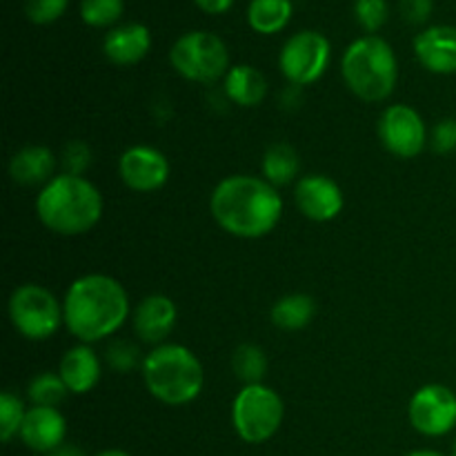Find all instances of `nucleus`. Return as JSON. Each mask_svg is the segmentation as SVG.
Returning <instances> with one entry per match:
<instances>
[{"mask_svg": "<svg viewBox=\"0 0 456 456\" xmlns=\"http://www.w3.org/2000/svg\"><path fill=\"white\" fill-rule=\"evenodd\" d=\"M292 18V0H252L248 22L258 34H279Z\"/></svg>", "mask_w": 456, "mask_h": 456, "instance_id": "23", "label": "nucleus"}, {"mask_svg": "<svg viewBox=\"0 0 456 456\" xmlns=\"http://www.w3.org/2000/svg\"><path fill=\"white\" fill-rule=\"evenodd\" d=\"M419 62L432 74H456V27H428L414 38Z\"/></svg>", "mask_w": 456, "mask_h": 456, "instance_id": "15", "label": "nucleus"}, {"mask_svg": "<svg viewBox=\"0 0 456 456\" xmlns=\"http://www.w3.org/2000/svg\"><path fill=\"white\" fill-rule=\"evenodd\" d=\"M354 13L356 20L361 22V27H363L365 31H370V36H374V31H379L386 25L387 3L386 0H356Z\"/></svg>", "mask_w": 456, "mask_h": 456, "instance_id": "28", "label": "nucleus"}, {"mask_svg": "<svg viewBox=\"0 0 456 456\" xmlns=\"http://www.w3.org/2000/svg\"><path fill=\"white\" fill-rule=\"evenodd\" d=\"M261 169L263 178L270 185L283 187L289 185L298 176V172H301V159H298V151L289 142H276L263 156Z\"/></svg>", "mask_w": 456, "mask_h": 456, "instance_id": "22", "label": "nucleus"}, {"mask_svg": "<svg viewBox=\"0 0 456 456\" xmlns=\"http://www.w3.org/2000/svg\"><path fill=\"white\" fill-rule=\"evenodd\" d=\"M96 456H129V454L123 452V450H105V452H101Z\"/></svg>", "mask_w": 456, "mask_h": 456, "instance_id": "37", "label": "nucleus"}, {"mask_svg": "<svg viewBox=\"0 0 456 456\" xmlns=\"http://www.w3.org/2000/svg\"><path fill=\"white\" fill-rule=\"evenodd\" d=\"M379 138L390 154L414 159L426 150V123L412 107L390 105L379 118Z\"/></svg>", "mask_w": 456, "mask_h": 456, "instance_id": "11", "label": "nucleus"}, {"mask_svg": "<svg viewBox=\"0 0 456 456\" xmlns=\"http://www.w3.org/2000/svg\"><path fill=\"white\" fill-rule=\"evenodd\" d=\"M40 223L53 234L80 236L96 227L102 216V196L83 176L61 174L40 190L36 199Z\"/></svg>", "mask_w": 456, "mask_h": 456, "instance_id": "3", "label": "nucleus"}, {"mask_svg": "<svg viewBox=\"0 0 456 456\" xmlns=\"http://www.w3.org/2000/svg\"><path fill=\"white\" fill-rule=\"evenodd\" d=\"M212 216L227 234L261 239L279 225L283 199L274 185L258 176H230L216 185L209 200Z\"/></svg>", "mask_w": 456, "mask_h": 456, "instance_id": "1", "label": "nucleus"}, {"mask_svg": "<svg viewBox=\"0 0 456 456\" xmlns=\"http://www.w3.org/2000/svg\"><path fill=\"white\" fill-rule=\"evenodd\" d=\"M232 3H234V0H196V4H199L205 13H212V16L225 13L227 9L232 7Z\"/></svg>", "mask_w": 456, "mask_h": 456, "instance_id": "34", "label": "nucleus"}, {"mask_svg": "<svg viewBox=\"0 0 456 456\" xmlns=\"http://www.w3.org/2000/svg\"><path fill=\"white\" fill-rule=\"evenodd\" d=\"M316 314V301L310 294H288L272 305L270 319L283 332H298L307 328Z\"/></svg>", "mask_w": 456, "mask_h": 456, "instance_id": "21", "label": "nucleus"}, {"mask_svg": "<svg viewBox=\"0 0 456 456\" xmlns=\"http://www.w3.org/2000/svg\"><path fill=\"white\" fill-rule=\"evenodd\" d=\"M47 456H85L83 452H80L78 448H74V445H65V448H58V450H53V452H49Z\"/></svg>", "mask_w": 456, "mask_h": 456, "instance_id": "35", "label": "nucleus"}, {"mask_svg": "<svg viewBox=\"0 0 456 456\" xmlns=\"http://www.w3.org/2000/svg\"><path fill=\"white\" fill-rule=\"evenodd\" d=\"M69 0H25V13L36 25H49L65 13Z\"/></svg>", "mask_w": 456, "mask_h": 456, "instance_id": "29", "label": "nucleus"}, {"mask_svg": "<svg viewBox=\"0 0 456 456\" xmlns=\"http://www.w3.org/2000/svg\"><path fill=\"white\" fill-rule=\"evenodd\" d=\"M294 200H297V208L301 209L303 216L316 223H328L337 218L341 214L343 203H346L338 183L330 176H321V174L303 176L294 190Z\"/></svg>", "mask_w": 456, "mask_h": 456, "instance_id": "13", "label": "nucleus"}, {"mask_svg": "<svg viewBox=\"0 0 456 456\" xmlns=\"http://www.w3.org/2000/svg\"><path fill=\"white\" fill-rule=\"evenodd\" d=\"M62 165H65V174L83 176L85 169L92 165V150L83 141H71L62 151Z\"/></svg>", "mask_w": 456, "mask_h": 456, "instance_id": "31", "label": "nucleus"}, {"mask_svg": "<svg viewBox=\"0 0 456 456\" xmlns=\"http://www.w3.org/2000/svg\"><path fill=\"white\" fill-rule=\"evenodd\" d=\"M151 34L141 22H127V25L114 27L102 40V52L114 65L129 67L141 62L150 53Z\"/></svg>", "mask_w": 456, "mask_h": 456, "instance_id": "17", "label": "nucleus"}, {"mask_svg": "<svg viewBox=\"0 0 456 456\" xmlns=\"http://www.w3.org/2000/svg\"><path fill=\"white\" fill-rule=\"evenodd\" d=\"M225 96L239 107H258L267 96V80L256 67L236 65L225 76Z\"/></svg>", "mask_w": 456, "mask_h": 456, "instance_id": "20", "label": "nucleus"}, {"mask_svg": "<svg viewBox=\"0 0 456 456\" xmlns=\"http://www.w3.org/2000/svg\"><path fill=\"white\" fill-rule=\"evenodd\" d=\"M330 56H332V47L323 34L310 29L298 31L281 49V74L297 87H305L325 74Z\"/></svg>", "mask_w": 456, "mask_h": 456, "instance_id": "9", "label": "nucleus"}, {"mask_svg": "<svg viewBox=\"0 0 456 456\" xmlns=\"http://www.w3.org/2000/svg\"><path fill=\"white\" fill-rule=\"evenodd\" d=\"M67 386L61 379V374L53 372H43L38 377H34L27 387V396L34 405L38 408H56L62 399L67 396Z\"/></svg>", "mask_w": 456, "mask_h": 456, "instance_id": "25", "label": "nucleus"}, {"mask_svg": "<svg viewBox=\"0 0 456 456\" xmlns=\"http://www.w3.org/2000/svg\"><path fill=\"white\" fill-rule=\"evenodd\" d=\"M408 417L423 436L448 435L456 426V395L441 383L419 387L410 401Z\"/></svg>", "mask_w": 456, "mask_h": 456, "instance_id": "10", "label": "nucleus"}, {"mask_svg": "<svg viewBox=\"0 0 456 456\" xmlns=\"http://www.w3.org/2000/svg\"><path fill=\"white\" fill-rule=\"evenodd\" d=\"M67 436V421L56 408H38L34 405L27 410L25 421L20 428V439L34 452H53L61 448Z\"/></svg>", "mask_w": 456, "mask_h": 456, "instance_id": "16", "label": "nucleus"}, {"mask_svg": "<svg viewBox=\"0 0 456 456\" xmlns=\"http://www.w3.org/2000/svg\"><path fill=\"white\" fill-rule=\"evenodd\" d=\"M430 145L436 154H450L456 150V118H445L436 123V127L432 129Z\"/></svg>", "mask_w": 456, "mask_h": 456, "instance_id": "32", "label": "nucleus"}, {"mask_svg": "<svg viewBox=\"0 0 456 456\" xmlns=\"http://www.w3.org/2000/svg\"><path fill=\"white\" fill-rule=\"evenodd\" d=\"M58 374L71 395H87L101 381V361L87 343H80L62 354Z\"/></svg>", "mask_w": 456, "mask_h": 456, "instance_id": "18", "label": "nucleus"}, {"mask_svg": "<svg viewBox=\"0 0 456 456\" xmlns=\"http://www.w3.org/2000/svg\"><path fill=\"white\" fill-rule=\"evenodd\" d=\"M452 456H456V441H454V448H452Z\"/></svg>", "mask_w": 456, "mask_h": 456, "instance_id": "38", "label": "nucleus"}, {"mask_svg": "<svg viewBox=\"0 0 456 456\" xmlns=\"http://www.w3.org/2000/svg\"><path fill=\"white\" fill-rule=\"evenodd\" d=\"M107 361L116 372H132L138 363H141V352L136 346L127 341H116L111 343L107 350Z\"/></svg>", "mask_w": 456, "mask_h": 456, "instance_id": "30", "label": "nucleus"}, {"mask_svg": "<svg viewBox=\"0 0 456 456\" xmlns=\"http://www.w3.org/2000/svg\"><path fill=\"white\" fill-rule=\"evenodd\" d=\"M123 0H83L80 3V18L89 27L114 25L123 16Z\"/></svg>", "mask_w": 456, "mask_h": 456, "instance_id": "27", "label": "nucleus"}, {"mask_svg": "<svg viewBox=\"0 0 456 456\" xmlns=\"http://www.w3.org/2000/svg\"><path fill=\"white\" fill-rule=\"evenodd\" d=\"M283 417V399L263 383L245 386L232 405V423L245 444H265L279 432Z\"/></svg>", "mask_w": 456, "mask_h": 456, "instance_id": "6", "label": "nucleus"}, {"mask_svg": "<svg viewBox=\"0 0 456 456\" xmlns=\"http://www.w3.org/2000/svg\"><path fill=\"white\" fill-rule=\"evenodd\" d=\"M401 16L410 25H423L432 13V0H399Z\"/></svg>", "mask_w": 456, "mask_h": 456, "instance_id": "33", "label": "nucleus"}, {"mask_svg": "<svg viewBox=\"0 0 456 456\" xmlns=\"http://www.w3.org/2000/svg\"><path fill=\"white\" fill-rule=\"evenodd\" d=\"M142 381L160 403L187 405L203 390L205 374L190 347L159 346L142 361Z\"/></svg>", "mask_w": 456, "mask_h": 456, "instance_id": "4", "label": "nucleus"}, {"mask_svg": "<svg viewBox=\"0 0 456 456\" xmlns=\"http://www.w3.org/2000/svg\"><path fill=\"white\" fill-rule=\"evenodd\" d=\"M405 456H444L441 452H435V450H417V452H410Z\"/></svg>", "mask_w": 456, "mask_h": 456, "instance_id": "36", "label": "nucleus"}, {"mask_svg": "<svg viewBox=\"0 0 456 456\" xmlns=\"http://www.w3.org/2000/svg\"><path fill=\"white\" fill-rule=\"evenodd\" d=\"M9 319L16 332L29 341H45L53 337L61 323H65L58 298L47 288L34 283L13 289L9 298Z\"/></svg>", "mask_w": 456, "mask_h": 456, "instance_id": "8", "label": "nucleus"}, {"mask_svg": "<svg viewBox=\"0 0 456 456\" xmlns=\"http://www.w3.org/2000/svg\"><path fill=\"white\" fill-rule=\"evenodd\" d=\"M53 167H56V159L49 147L29 145L13 154L9 163V176L13 183L25 187L47 185L53 178Z\"/></svg>", "mask_w": 456, "mask_h": 456, "instance_id": "19", "label": "nucleus"}, {"mask_svg": "<svg viewBox=\"0 0 456 456\" xmlns=\"http://www.w3.org/2000/svg\"><path fill=\"white\" fill-rule=\"evenodd\" d=\"M118 176L129 190L147 194V191L160 190L167 183L169 163L163 151L154 147H129L118 159Z\"/></svg>", "mask_w": 456, "mask_h": 456, "instance_id": "12", "label": "nucleus"}, {"mask_svg": "<svg viewBox=\"0 0 456 456\" xmlns=\"http://www.w3.org/2000/svg\"><path fill=\"white\" fill-rule=\"evenodd\" d=\"M172 67L194 83H216L230 71L227 45L209 31H190L172 45Z\"/></svg>", "mask_w": 456, "mask_h": 456, "instance_id": "7", "label": "nucleus"}, {"mask_svg": "<svg viewBox=\"0 0 456 456\" xmlns=\"http://www.w3.org/2000/svg\"><path fill=\"white\" fill-rule=\"evenodd\" d=\"M25 414L27 410L20 396H16L13 392L0 395V439H3V444H9L13 436L20 435Z\"/></svg>", "mask_w": 456, "mask_h": 456, "instance_id": "26", "label": "nucleus"}, {"mask_svg": "<svg viewBox=\"0 0 456 456\" xmlns=\"http://www.w3.org/2000/svg\"><path fill=\"white\" fill-rule=\"evenodd\" d=\"M232 368L245 386H258L267 372L265 352L254 343H243L232 354Z\"/></svg>", "mask_w": 456, "mask_h": 456, "instance_id": "24", "label": "nucleus"}, {"mask_svg": "<svg viewBox=\"0 0 456 456\" xmlns=\"http://www.w3.org/2000/svg\"><path fill=\"white\" fill-rule=\"evenodd\" d=\"M178 310L174 301L165 294H151L138 303L134 312V332L142 343L159 346L176 328Z\"/></svg>", "mask_w": 456, "mask_h": 456, "instance_id": "14", "label": "nucleus"}, {"mask_svg": "<svg viewBox=\"0 0 456 456\" xmlns=\"http://www.w3.org/2000/svg\"><path fill=\"white\" fill-rule=\"evenodd\" d=\"M341 69L350 92L365 102L390 98L399 78L395 49L379 36L354 40L343 53Z\"/></svg>", "mask_w": 456, "mask_h": 456, "instance_id": "5", "label": "nucleus"}, {"mask_svg": "<svg viewBox=\"0 0 456 456\" xmlns=\"http://www.w3.org/2000/svg\"><path fill=\"white\" fill-rule=\"evenodd\" d=\"M65 325L80 343H96L123 328L129 297L123 285L107 274H87L69 285L62 301Z\"/></svg>", "mask_w": 456, "mask_h": 456, "instance_id": "2", "label": "nucleus"}]
</instances>
